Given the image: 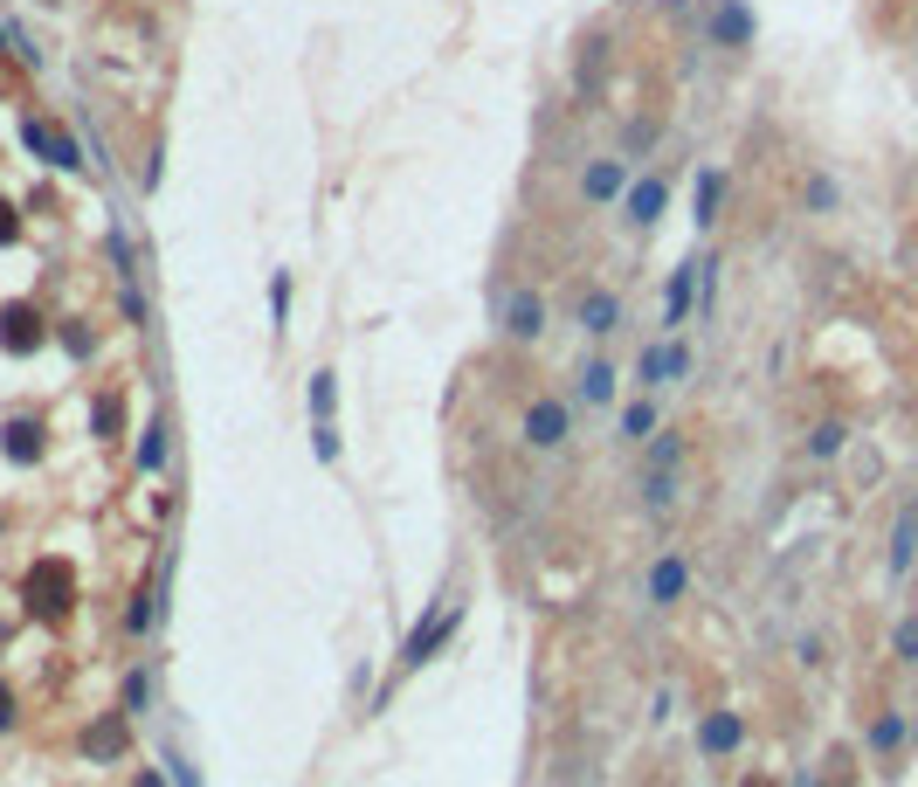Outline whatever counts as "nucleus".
Returning a JSON list of instances; mask_svg holds the SVG:
<instances>
[{
    "instance_id": "nucleus-1",
    "label": "nucleus",
    "mask_w": 918,
    "mask_h": 787,
    "mask_svg": "<svg viewBox=\"0 0 918 787\" xmlns=\"http://www.w3.org/2000/svg\"><path fill=\"white\" fill-rule=\"evenodd\" d=\"M463 628V601H429L422 615H414V628H408V643H401V656H393V670L401 677H414L422 664H435L442 649H450V636Z\"/></svg>"
},
{
    "instance_id": "nucleus-2",
    "label": "nucleus",
    "mask_w": 918,
    "mask_h": 787,
    "mask_svg": "<svg viewBox=\"0 0 918 787\" xmlns=\"http://www.w3.org/2000/svg\"><path fill=\"white\" fill-rule=\"evenodd\" d=\"M566 435H573V408L560 401V394H539V401L525 408V422H518V442H525L532 456H560Z\"/></svg>"
},
{
    "instance_id": "nucleus-3",
    "label": "nucleus",
    "mask_w": 918,
    "mask_h": 787,
    "mask_svg": "<svg viewBox=\"0 0 918 787\" xmlns=\"http://www.w3.org/2000/svg\"><path fill=\"white\" fill-rule=\"evenodd\" d=\"M642 601H649L656 615H663V608H684V601H691V560L677 553V546H663V553L649 560V573H642Z\"/></svg>"
},
{
    "instance_id": "nucleus-4",
    "label": "nucleus",
    "mask_w": 918,
    "mask_h": 787,
    "mask_svg": "<svg viewBox=\"0 0 918 787\" xmlns=\"http://www.w3.org/2000/svg\"><path fill=\"white\" fill-rule=\"evenodd\" d=\"M684 374H691V346H684V338H649V346L636 353V387L642 394L684 380Z\"/></svg>"
},
{
    "instance_id": "nucleus-5",
    "label": "nucleus",
    "mask_w": 918,
    "mask_h": 787,
    "mask_svg": "<svg viewBox=\"0 0 918 787\" xmlns=\"http://www.w3.org/2000/svg\"><path fill=\"white\" fill-rule=\"evenodd\" d=\"M497 319H505V332L518 338V346H539V338H546V291L518 283V291L497 298Z\"/></svg>"
},
{
    "instance_id": "nucleus-6",
    "label": "nucleus",
    "mask_w": 918,
    "mask_h": 787,
    "mask_svg": "<svg viewBox=\"0 0 918 787\" xmlns=\"http://www.w3.org/2000/svg\"><path fill=\"white\" fill-rule=\"evenodd\" d=\"M670 215V180L663 173H642V180H628V194H622V222L636 228V235H649L656 222Z\"/></svg>"
},
{
    "instance_id": "nucleus-7",
    "label": "nucleus",
    "mask_w": 918,
    "mask_h": 787,
    "mask_svg": "<svg viewBox=\"0 0 918 787\" xmlns=\"http://www.w3.org/2000/svg\"><path fill=\"white\" fill-rule=\"evenodd\" d=\"M698 270H704V256H684V262L670 270V283H663V325H656L663 338H670V332L698 311Z\"/></svg>"
},
{
    "instance_id": "nucleus-8",
    "label": "nucleus",
    "mask_w": 918,
    "mask_h": 787,
    "mask_svg": "<svg viewBox=\"0 0 918 787\" xmlns=\"http://www.w3.org/2000/svg\"><path fill=\"white\" fill-rule=\"evenodd\" d=\"M21 139H29V152L42 166H56V173H84V152H76L69 131H48L42 118H21Z\"/></svg>"
},
{
    "instance_id": "nucleus-9",
    "label": "nucleus",
    "mask_w": 918,
    "mask_h": 787,
    "mask_svg": "<svg viewBox=\"0 0 918 787\" xmlns=\"http://www.w3.org/2000/svg\"><path fill=\"white\" fill-rule=\"evenodd\" d=\"M704 35H712V48H753V8L746 0H712Z\"/></svg>"
},
{
    "instance_id": "nucleus-10",
    "label": "nucleus",
    "mask_w": 918,
    "mask_h": 787,
    "mask_svg": "<svg viewBox=\"0 0 918 787\" xmlns=\"http://www.w3.org/2000/svg\"><path fill=\"white\" fill-rule=\"evenodd\" d=\"M628 180H636V173H628V160H615V152H608V160H587L581 166V201L587 207H608V201L628 194Z\"/></svg>"
},
{
    "instance_id": "nucleus-11",
    "label": "nucleus",
    "mask_w": 918,
    "mask_h": 787,
    "mask_svg": "<svg viewBox=\"0 0 918 787\" xmlns=\"http://www.w3.org/2000/svg\"><path fill=\"white\" fill-rule=\"evenodd\" d=\"M29 615H69V567L56 560V567H35L29 573Z\"/></svg>"
},
{
    "instance_id": "nucleus-12",
    "label": "nucleus",
    "mask_w": 918,
    "mask_h": 787,
    "mask_svg": "<svg viewBox=\"0 0 918 787\" xmlns=\"http://www.w3.org/2000/svg\"><path fill=\"white\" fill-rule=\"evenodd\" d=\"M573 401H581V408H615V401H622V374H615V359H587L581 374H573Z\"/></svg>"
},
{
    "instance_id": "nucleus-13",
    "label": "nucleus",
    "mask_w": 918,
    "mask_h": 787,
    "mask_svg": "<svg viewBox=\"0 0 918 787\" xmlns=\"http://www.w3.org/2000/svg\"><path fill=\"white\" fill-rule=\"evenodd\" d=\"M125 746H131V719H125V712L90 719L84 740H76V753H84V759H125Z\"/></svg>"
},
{
    "instance_id": "nucleus-14",
    "label": "nucleus",
    "mask_w": 918,
    "mask_h": 787,
    "mask_svg": "<svg viewBox=\"0 0 918 787\" xmlns=\"http://www.w3.org/2000/svg\"><path fill=\"white\" fill-rule=\"evenodd\" d=\"M166 463H173V422H166V414H152V422L139 429V450H131V470H139V477H160Z\"/></svg>"
},
{
    "instance_id": "nucleus-15",
    "label": "nucleus",
    "mask_w": 918,
    "mask_h": 787,
    "mask_svg": "<svg viewBox=\"0 0 918 787\" xmlns=\"http://www.w3.org/2000/svg\"><path fill=\"white\" fill-rule=\"evenodd\" d=\"M698 746L712 753V759H732V753L746 746V719L739 712H704L698 719Z\"/></svg>"
},
{
    "instance_id": "nucleus-16",
    "label": "nucleus",
    "mask_w": 918,
    "mask_h": 787,
    "mask_svg": "<svg viewBox=\"0 0 918 787\" xmlns=\"http://www.w3.org/2000/svg\"><path fill=\"white\" fill-rule=\"evenodd\" d=\"M863 746H871L877 767H890V759H898V753L911 746V719H905V712H877V719H871V732H863Z\"/></svg>"
},
{
    "instance_id": "nucleus-17",
    "label": "nucleus",
    "mask_w": 918,
    "mask_h": 787,
    "mask_svg": "<svg viewBox=\"0 0 918 787\" xmlns=\"http://www.w3.org/2000/svg\"><path fill=\"white\" fill-rule=\"evenodd\" d=\"M0 450H8L14 470H35L42 463V422H35V414H14V422L0 429Z\"/></svg>"
},
{
    "instance_id": "nucleus-18",
    "label": "nucleus",
    "mask_w": 918,
    "mask_h": 787,
    "mask_svg": "<svg viewBox=\"0 0 918 787\" xmlns=\"http://www.w3.org/2000/svg\"><path fill=\"white\" fill-rule=\"evenodd\" d=\"M42 319H35V311L29 304H8V311H0V346H8V353H35L42 346Z\"/></svg>"
},
{
    "instance_id": "nucleus-19",
    "label": "nucleus",
    "mask_w": 918,
    "mask_h": 787,
    "mask_svg": "<svg viewBox=\"0 0 918 787\" xmlns=\"http://www.w3.org/2000/svg\"><path fill=\"white\" fill-rule=\"evenodd\" d=\"M573 325H581L587 338H608V332L622 325V298H615V291H587V298H581V319H573Z\"/></svg>"
},
{
    "instance_id": "nucleus-20",
    "label": "nucleus",
    "mask_w": 918,
    "mask_h": 787,
    "mask_svg": "<svg viewBox=\"0 0 918 787\" xmlns=\"http://www.w3.org/2000/svg\"><path fill=\"white\" fill-rule=\"evenodd\" d=\"M615 435L642 450V442L656 435V394H636V401H622V414H615Z\"/></svg>"
},
{
    "instance_id": "nucleus-21",
    "label": "nucleus",
    "mask_w": 918,
    "mask_h": 787,
    "mask_svg": "<svg viewBox=\"0 0 918 787\" xmlns=\"http://www.w3.org/2000/svg\"><path fill=\"white\" fill-rule=\"evenodd\" d=\"M911 560H918V505H905L890 525V573H911Z\"/></svg>"
},
{
    "instance_id": "nucleus-22",
    "label": "nucleus",
    "mask_w": 918,
    "mask_h": 787,
    "mask_svg": "<svg viewBox=\"0 0 918 787\" xmlns=\"http://www.w3.org/2000/svg\"><path fill=\"white\" fill-rule=\"evenodd\" d=\"M677 497H684L677 470H642V511H677Z\"/></svg>"
},
{
    "instance_id": "nucleus-23",
    "label": "nucleus",
    "mask_w": 918,
    "mask_h": 787,
    "mask_svg": "<svg viewBox=\"0 0 918 787\" xmlns=\"http://www.w3.org/2000/svg\"><path fill=\"white\" fill-rule=\"evenodd\" d=\"M118 712H125V719H145V712H152V664H131V670H125Z\"/></svg>"
},
{
    "instance_id": "nucleus-24",
    "label": "nucleus",
    "mask_w": 918,
    "mask_h": 787,
    "mask_svg": "<svg viewBox=\"0 0 918 787\" xmlns=\"http://www.w3.org/2000/svg\"><path fill=\"white\" fill-rule=\"evenodd\" d=\"M719 207H725V166H704L698 173V228H712Z\"/></svg>"
},
{
    "instance_id": "nucleus-25",
    "label": "nucleus",
    "mask_w": 918,
    "mask_h": 787,
    "mask_svg": "<svg viewBox=\"0 0 918 787\" xmlns=\"http://www.w3.org/2000/svg\"><path fill=\"white\" fill-rule=\"evenodd\" d=\"M152 601L166 608V587H139L131 594V608H125V628H131V643H145L152 636Z\"/></svg>"
},
{
    "instance_id": "nucleus-26",
    "label": "nucleus",
    "mask_w": 918,
    "mask_h": 787,
    "mask_svg": "<svg viewBox=\"0 0 918 787\" xmlns=\"http://www.w3.org/2000/svg\"><path fill=\"white\" fill-rule=\"evenodd\" d=\"M843 450H850V429L843 422H816V429H808V456H816V463H835Z\"/></svg>"
},
{
    "instance_id": "nucleus-27",
    "label": "nucleus",
    "mask_w": 918,
    "mask_h": 787,
    "mask_svg": "<svg viewBox=\"0 0 918 787\" xmlns=\"http://www.w3.org/2000/svg\"><path fill=\"white\" fill-rule=\"evenodd\" d=\"M332 414H338V374L318 366V374H311V422H332Z\"/></svg>"
},
{
    "instance_id": "nucleus-28",
    "label": "nucleus",
    "mask_w": 918,
    "mask_h": 787,
    "mask_svg": "<svg viewBox=\"0 0 918 787\" xmlns=\"http://www.w3.org/2000/svg\"><path fill=\"white\" fill-rule=\"evenodd\" d=\"M642 456H649V470H677V463H684V435H677V429H656L642 442Z\"/></svg>"
},
{
    "instance_id": "nucleus-29",
    "label": "nucleus",
    "mask_w": 918,
    "mask_h": 787,
    "mask_svg": "<svg viewBox=\"0 0 918 787\" xmlns=\"http://www.w3.org/2000/svg\"><path fill=\"white\" fill-rule=\"evenodd\" d=\"M890 649H898L905 670H918V615H898V628H890Z\"/></svg>"
},
{
    "instance_id": "nucleus-30",
    "label": "nucleus",
    "mask_w": 918,
    "mask_h": 787,
    "mask_svg": "<svg viewBox=\"0 0 918 787\" xmlns=\"http://www.w3.org/2000/svg\"><path fill=\"white\" fill-rule=\"evenodd\" d=\"M160 767L173 774V787H201V767H194V759L180 753V746H166V753H160Z\"/></svg>"
},
{
    "instance_id": "nucleus-31",
    "label": "nucleus",
    "mask_w": 918,
    "mask_h": 787,
    "mask_svg": "<svg viewBox=\"0 0 918 787\" xmlns=\"http://www.w3.org/2000/svg\"><path fill=\"white\" fill-rule=\"evenodd\" d=\"M63 353H69V359H90V353H97V332H90V325H63Z\"/></svg>"
},
{
    "instance_id": "nucleus-32",
    "label": "nucleus",
    "mask_w": 918,
    "mask_h": 787,
    "mask_svg": "<svg viewBox=\"0 0 918 787\" xmlns=\"http://www.w3.org/2000/svg\"><path fill=\"white\" fill-rule=\"evenodd\" d=\"M311 456H318V463H338V429H332V422H311Z\"/></svg>"
},
{
    "instance_id": "nucleus-33",
    "label": "nucleus",
    "mask_w": 918,
    "mask_h": 787,
    "mask_svg": "<svg viewBox=\"0 0 918 787\" xmlns=\"http://www.w3.org/2000/svg\"><path fill=\"white\" fill-rule=\"evenodd\" d=\"M270 319H277V325H291V277H283V270L270 277Z\"/></svg>"
},
{
    "instance_id": "nucleus-34",
    "label": "nucleus",
    "mask_w": 918,
    "mask_h": 787,
    "mask_svg": "<svg viewBox=\"0 0 918 787\" xmlns=\"http://www.w3.org/2000/svg\"><path fill=\"white\" fill-rule=\"evenodd\" d=\"M829 207H835V180L816 173V180H808V215H829Z\"/></svg>"
},
{
    "instance_id": "nucleus-35",
    "label": "nucleus",
    "mask_w": 918,
    "mask_h": 787,
    "mask_svg": "<svg viewBox=\"0 0 918 787\" xmlns=\"http://www.w3.org/2000/svg\"><path fill=\"white\" fill-rule=\"evenodd\" d=\"M795 664H801V670H822V636H801V643H795Z\"/></svg>"
},
{
    "instance_id": "nucleus-36",
    "label": "nucleus",
    "mask_w": 918,
    "mask_h": 787,
    "mask_svg": "<svg viewBox=\"0 0 918 787\" xmlns=\"http://www.w3.org/2000/svg\"><path fill=\"white\" fill-rule=\"evenodd\" d=\"M14 719H21V704H14V684L0 677V732H14Z\"/></svg>"
},
{
    "instance_id": "nucleus-37",
    "label": "nucleus",
    "mask_w": 918,
    "mask_h": 787,
    "mask_svg": "<svg viewBox=\"0 0 918 787\" xmlns=\"http://www.w3.org/2000/svg\"><path fill=\"white\" fill-rule=\"evenodd\" d=\"M118 422H125L118 401H97V435H118Z\"/></svg>"
},
{
    "instance_id": "nucleus-38",
    "label": "nucleus",
    "mask_w": 918,
    "mask_h": 787,
    "mask_svg": "<svg viewBox=\"0 0 918 787\" xmlns=\"http://www.w3.org/2000/svg\"><path fill=\"white\" fill-rule=\"evenodd\" d=\"M131 787H173V774L166 767H139V780H131Z\"/></svg>"
},
{
    "instance_id": "nucleus-39",
    "label": "nucleus",
    "mask_w": 918,
    "mask_h": 787,
    "mask_svg": "<svg viewBox=\"0 0 918 787\" xmlns=\"http://www.w3.org/2000/svg\"><path fill=\"white\" fill-rule=\"evenodd\" d=\"M14 235H21V222H14V207L0 201V242H14Z\"/></svg>"
},
{
    "instance_id": "nucleus-40",
    "label": "nucleus",
    "mask_w": 918,
    "mask_h": 787,
    "mask_svg": "<svg viewBox=\"0 0 918 787\" xmlns=\"http://www.w3.org/2000/svg\"><path fill=\"white\" fill-rule=\"evenodd\" d=\"M911 746H918V719H911Z\"/></svg>"
}]
</instances>
